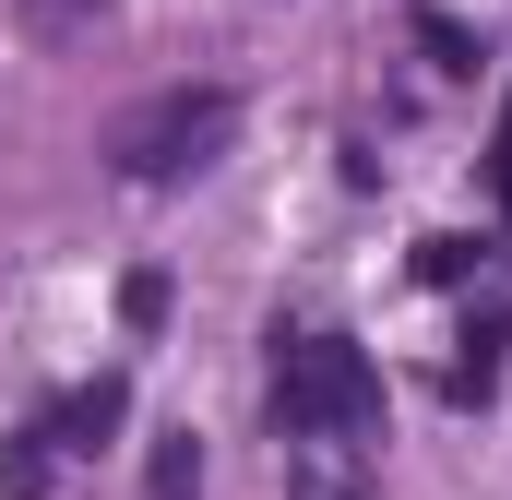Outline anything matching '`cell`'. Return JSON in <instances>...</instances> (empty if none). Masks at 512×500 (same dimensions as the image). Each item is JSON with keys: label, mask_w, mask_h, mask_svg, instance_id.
I'll use <instances>...</instances> for the list:
<instances>
[{"label": "cell", "mask_w": 512, "mask_h": 500, "mask_svg": "<svg viewBox=\"0 0 512 500\" xmlns=\"http://www.w3.org/2000/svg\"><path fill=\"white\" fill-rule=\"evenodd\" d=\"M274 453L298 500H358L382 465V370L346 334H274Z\"/></svg>", "instance_id": "6da1fadb"}, {"label": "cell", "mask_w": 512, "mask_h": 500, "mask_svg": "<svg viewBox=\"0 0 512 500\" xmlns=\"http://www.w3.org/2000/svg\"><path fill=\"white\" fill-rule=\"evenodd\" d=\"M501 191H512V108H501Z\"/></svg>", "instance_id": "277c9868"}, {"label": "cell", "mask_w": 512, "mask_h": 500, "mask_svg": "<svg viewBox=\"0 0 512 500\" xmlns=\"http://www.w3.org/2000/svg\"><path fill=\"white\" fill-rule=\"evenodd\" d=\"M24 24L72 48V36H96V24H108V0H24Z\"/></svg>", "instance_id": "3957f363"}, {"label": "cell", "mask_w": 512, "mask_h": 500, "mask_svg": "<svg viewBox=\"0 0 512 500\" xmlns=\"http://www.w3.org/2000/svg\"><path fill=\"white\" fill-rule=\"evenodd\" d=\"M227 131H239L227 84H167V96H143V108L108 120V155H120V179H191V167L227 155Z\"/></svg>", "instance_id": "7a4b0ae2"}]
</instances>
